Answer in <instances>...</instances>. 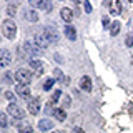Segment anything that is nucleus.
<instances>
[{
	"label": "nucleus",
	"instance_id": "1",
	"mask_svg": "<svg viewBox=\"0 0 133 133\" xmlns=\"http://www.w3.org/2000/svg\"><path fill=\"white\" fill-rule=\"evenodd\" d=\"M2 33L7 37L8 40H14L15 35H17V25L12 18H7L2 22Z\"/></svg>",
	"mask_w": 133,
	"mask_h": 133
},
{
	"label": "nucleus",
	"instance_id": "2",
	"mask_svg": "<svg viewBox=\"0 0 133 133\" xmlns=\"http://www.w3.org/2000/svg\"><path fill=\"white\" fill-rule=\"evenodd\" d=\"M15 80L18 82V83H22V85H28V83L32 82V72H30V70H27V68H20V70H17V73H15Z\"/></svg>",
	"mask_w": 133,
	"mask_h": 133
},
{
	"label": "nucleus",
	"instance_id": "3",
	"mask_svg": "<svg viewBox=\"0 0 133 133\" xmlns=\"http://www.w3.org/2000/svg\"><path fill=\"white\" fill-rule=\"evenodd\" d=\"M35 45L38 48H47L48 45H50V40L47 38L45 32H37L35 33Z\"/></svg>",
	"mask_w": 133,
	"mask_h": 133
},
{
	"label": "nucleus",
	"instance_id": "4",
	"mask_svg": "<svg viewBox=\"0 0 133 133\" xmlns=\"http://www.w3.org/2000/svg\"><path fill=\"white\" fill-rule=\"evenodd\" d=\"M23 48H25V53H27L28 57L40 55V48L35 45V42H25V43H23Z\"/></svg>",
	"mask_w": 133,
	"mask_h": 133
},
{
	"label": "nucleus",
	"instance_id": "5",
	"mask_svg": "<svg viewBox=\"0 0 133 133\" xmlns=\"http://www.w3.org/2000/svg\"><path fill=\"white\" fill-rule=\"evenodd\" d=\"M7 111H8V113H10L12 116H14V118H18V120H22V118H23V115H25V111H23L20 107H17L14 102H12L10 105L7 107Z\"/></svg>",
	"mask_w": 133,
	"mask_h": 133
},
{
	"label": "nucleus",
	"instance_id": "6",
	"mask_svg": "<svg viewBox=\"0 0 133 133\" xmlns=\"http://www.w3.org/2000/svg\"><path fill=\"white\" fill-rule=\"evenodd\" d=\"M15 93L18 95L20 98H23V100L30 98V88H28V85H22V83H17V87H15Z\"/></svg>",
	"mask_w": 133,
	"mask_h": 133
},
{
	"label": "nucleus",
	"instance_id": "7",
	"mask_svg": "<svg viewBox=\"0 0 133 133\" xmlns=\"http://www.w3.org/2000/svg\"><path fill=\"white\" fill-rule=\"evenodd\" d=\"M43 32H45V35H47V38L50 42H53V43H57L58 38H60V35H58V32H57L55 27H50V25H48V27L43 28Z\"/></svg>",
	"mask_w": 133,
	"mask_h": 133
},
{
	"label": "nucleus",
	"instance_id": "8",
	"mask_svg": "<svg viewBox=\"0 0 133 133\" xmlns=\"http://www.w3.org/2000/svg\"><path fill=\"white\" fill-rule=\"evenodd\" d=\"M10 60H12V55L7 48H2L0 52V66H8L10 65Z\"/></svg>",
	"mask_w": 133,
	"mask_h": 133
},
{
	"label": "nucleus",
	"instance_id": "9",
	"mask_svg": "<svg viewBox=\"0 0 133 133\" xmlns=\"http://www.w3.org/2000/svg\"><path fill=\"white\" fill-rule=\"evenodd\" d=\"M28 111L32 115H38L40 113V100L38 98H32L28 103Z\"/></svg>",
	"mask_w": 133,
	"mask_h": 133
},
{
	"label": "nucleus",
	"instance_id": "10",
	"mask_svg": "<svg viewBox=\"0 0 133 133\" xmlns=\"http://www.w3.org/2000/svg\"><path fill=\"white\" fill-rule=\"evenodd\" d=\"M65 37L70 42H75V40H77V30H75L73 25H66V27H65Z\"/></svg>",
	"mask_w": 133,
	"mask_h": 133
},
{
	"label": "nucleus",
	"instance_id": "11",
	"mask_svg": "<svg viewBox=\"0 0 133 133\" xmlns=\"http://www.w3.org/2000/svg\"><path fill=\"white\" fill-rule=\"evenodd\" d=\"M80 88L82 90H85V91H91V80H90V77H82L80 78Z\"/></svg>",
	"mask_w": 133,
	"mask_h": 133
},
{
	"label": "nucleus",
	"instance_id": "12",
	"mask_svg": "<svg viewBox=\"0 0 133 133\" xmlns=\"http://www.w3.org/2000/svg\"><path fill=\"white\" fill-rule=\"evenodd\" d=\"M30 66L33 68L35 73H38V75L43 73V63H42L40 60H30Z\"/></svg>",
	"mask_w": 133,
	"mask_h": 133
},
{
	"label": "nucleus",
	"instance_id": "13",
	"mask_svg": "<svg viewBox=\"0 0 133 133\" xmlns=\"http://www.w3.org/2000/svg\"><path fill=\"white\" fill-rule=\"evenodd\" d=\"M73 17L75 15H73V12L70 10V8H62V18L66 22V25H70V22L73 20Z\"/></svg>",
	"mask_w": 133,
	"mask_h": 133
},
{
	"label": "nucleus",
	"instance_id": "14",
	"mask_svg": "<svg viewBox=\"0 0 133 133\" xmlns=\"http://www.w3.org/2000/svg\"><path fill=\"white\" fill-rule=\"evenodd\" d=\"M53 116H55V118L58 120V122H65L66 120V113H65V110L63 108H53Z\"/></svg>",
	"mask_w": 133,
	"mask_h": 133
},
{
	"label": "nucleus",
	"instance_id": "15",
	"mask_svg": "<svg viewBox=\"0 0 133 133\" xmlns=\"http://www.w3.org/2000/svg\"><path fill=\"white\" fill-rule=\"evenodd\" d=\"M108 7H110V14L111 15H120V12H122V3L120 2H110Z\"/></svg>",
	"mask_w": 133,
	"mask_h": 133
},
{
	"label": "nucleus",
	"instance_id": "16",
	"mask_svg": "<svg viewBox=\"0 0 133 133\" xmlns=\"http://www.w3.org/2000/svg\"><path fill=\"white\" fill-rule=\"evenodd\" d=\"M38 128L42 131H48V130L53 128V122H52V120H40V122H38Z\"/></svg>",
	"mask_w": 133,
	"mask_h": 133
},
{
	"label": "nucleus",
	"instance_id": "17",
	"mask_svg": "<svg viewBox=\"0 0 133 133\" xmlns=\"http://www.w3.org/2000/svg\"><path fill=\"white\" fill-rule=\"evenodd\" d=\"M18 133H33L32 125L27 123V122H20V125H18Z\"/></svg>",
	"mask_w": 133,
	"mask_h": 133
},
{
	"label": "nucleus",
	"instance_id": "18",
	"mask_svg": "<svg viewBox=\"0 0 133 133\" xmlns=\"http://www.w3.org/2000/svg\"><path fill=\"white\" fill-rule=\"evenodd\" d=\"M30 3L33 7H37V8H45V10H50V8H52V5H50L48 2H42V0H40V2H38V0H32Z\"/></svg>",
	"mask_w": 133,
	"mask_h": 133
},
{
	"label": "nucleus",
	"instance_id": "19",
	"mask_svg": "<svg viewBox=\"0 0 133 133\" xmlns=\"http://www.w3.org/2000/svg\"><path fill=\"white\" fill-rule=\"evenodd\" d=\"M25 20H28V22H37V20H38V14H37L35 10L25 12Z\"/></svg>",
	"mask_w": 133,
	"mask_h": 133
},
{
	"label": "nucleus",
	"instance_id": "20",
	"mask_svg": "<svg viewBox=\"0 0 133 133\" xmlns=\"http://www.w3.org/2000/svg\"><path fill=\"white\" fill-rule=\"evenodd\" d=\"M120 22H113L111 23V27H110V35L111 37H115V35H118V32H120Z\"/></svg>",
	"mask_w": 133,
	"mask_h": 133
},
{
	"label": "nucleus",
	"instance_id": "21",
	"mask_svg": "<svg viewBox=\"0 0 133 133\" xmlns=\"http://www.w3.org/2000/svg\"><path fill=\"white\" fill-rule=\"evenodd\" d=\"M15 12H17V5H15V3H8V7H7V14L10 15V17H15Z\"/></svg>",
	"mask_w": 133,
	"mask_h": 133
},
{
	"label": "nucleus",
	"instance_id": "22",
	"mask_svg": "<svg viewBox=\"0 0 133 133\" xmlns=\"http://www.w3.org/2000/svg\"><path fill=\"white\" fill-rule=\"evenodd\" d=\"M55 82H57L55 78H48V80L43 83V88H45V90H50V88L53 87V83H55Z\"/></svg>",
	"mask_w": 133,
	"mask_h": 133
},
{
	"label": "nucleus",
	"instance_id": "23",
	"mask_svg": "<svg viewBox=\"0 0 133 133\" xmlns=\"http://www.w3.org/2000/svg\"><path fill=\"white\" fill-rule=\"evenodd\" d=\"M55 75L58 77V80H60V82H63V83H68V78H65V77H63V73H62L58 68L55 70Z\"/></svg>",
	"mask_w": 133,
	"mask_h": 133
},
{
	"label": "nucleus",
	"instance_id": "24",
	"mask_svg": "<svg viewBox=\"0 0 133 133\" xmlns=\"http://www.w3.org/2000/svg\"><path fill=\"white\" fill-rule=\"evenodd\" d=\"M3 82H5V83H12V82H14V75H12L10 72H5V75H3Z\"/></svg>",
	"mask_w": 133,
	"mask_h": 133
},
{
	"label": "nucleus",
	"instance_id": "25",
	"mask_svg": "<svg viewBox=\"0 0 133 133\" xmlns=\"http://www.w3.org/2000/svg\"><path fill=\"white\" fill-rule=\"evenodd\" d=\"M60 97H62V91H60V90H55V91H53V95H52V102L55 103Z\"/></svg>",
	"mask_w": 133,
	"mask_h": 133
},
{
	"label": "nucleus",
	"instance_id": "26",
	"mask_svg": "<svg viewBox=\"0 0 133 133\" xmlns=\"http://www.w3.org/2000/svg\"><path fill=\"white\" fill-rule=\"evenodd\" d=\"M0 125H2V128L7 127V115H5V113L0 115Z\"/></svg>",
	"mask_w": 133,
	"mask_h": 133
},
{
	"label": "nucleus",
	"instance_id": "27",
	"mask_svg": "<svg viewBox=\"0 0 133 133\" xmlns=\"http://www.w3.org/2000/svg\"><path fill=\"white\" fill-rule=\"evenodd\" d=\"M102 22H103V27H105V28L111 27V23H110V18H108V17H103V18H102Z\"/></svg>",
	"mask_w": 133,
	"mask_h": 133
},
{
	"label": "nucleus",
	"instance_id": "28",
	"mask_svg": "<svg viewBox=\"0 0 133 133\" xmlns=\"http://www.w3.org/2000/svg\"><path fill=\"white\" fill-rule=\"evenodd\" d=\"M125 45H127V47H131L133 45V37L131 35H128L127 38H125Z\"/></svg>",
	"mask_w": 133,
	"mask_h": 133
},
{
	"label": "nucleus",
	"instance_id": "29",
	"mask_svg": "<svg viewBox=\"0 0 133 133\" xmlns=\"http://www.w3.org/2000/svg\"><path fill=\"white\" fill-rule=\"evenodd\" d=\"M83 5H85V12H87V14H91V5H90V2H85Z\"/></svg>",
	"mask_w": 133,
	"mask_h": 133
},
{
	"label": "nucleus",
	"instance_id": "30",
	"mask_svg": "<svg viewBox=\"0 0 133 133\" xmlns=\"http://www.w3.org/2000/svg\"><path fill=\"white\" fill-rule=\"evenodd\" d=\"M70 103H72L70 97H65V98H63V107H70Z\"/></svg>",
	"mask_w": 133,
	"mask_h": 133
},
{
	"label": "nucleus",
	"instance_id": "31",
	"mask_svg": "<svg viewBox=\"0 0 133 133\" xmlns=\"http://www.w3.org/2000/svg\"><path fill=\"white\" fill-rule=\"evenodd\" d=\"M5 98H8V100H12V98H14V91L7 90V91H5Z\"/></svg>",
	"mask_w": 133,
	"mask_h": 133
},
{
	"label": "nucleus",
	"instance_id": "32",
	"mask_svg": "<svg viewBox=\"0 0 133 133\" xmlns=\"http://www.w3.org/2000/svg\"><path fill=\"white\" fill-rule=\"evenodd\" d=\"M73 133H85L82 128H73Z\"/></svg>",
	"mask_w": 133,
	"mask_h": 133
},
{
	"label": "nucleus",
	"instance_id": "33",
	"mask_svg": "<svg viewBox=\"0 0 133 133\" xmlns=\"http://www.w3.org/2000/svg\"><path fill=\"white\" fill-rule=\"evenodd\" d=\"M52 133H65V131H62V130H53Z\"/></svg>",
	"mask_w": 133,
	"mask_h": 133
}]
</instances>
